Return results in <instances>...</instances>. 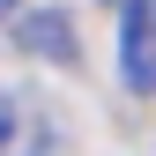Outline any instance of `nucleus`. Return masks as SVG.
<instances>
[{
  "instance_id": "nucleus-1",
  "label": "nucleus",
  "mask_w": 156,
  "mask_h": 156,
  "mask_svg": "<svg viewBox=\"0 0 156 156\" xmlns=\"http://www.w3.org/2000/svg\"><path fill=\"white\" fill-rule=\"evenodd\" d=\"M119 82L156 97V15H119Z\"/></svg>"
},
{
  "instance_id": "nucleus-2",
  "label": "nucleus",
  "mask_w": 156,
  "mask_h": 156,
  "mask_svg": "<svg viewBox=\"0 0 156 156\" xmlns=\"http://www.w3.org/2000/svg\"><path fill=\"white\" fill-rule=\"evenodd\" d=\"M15 45L67 67V60H74V23H67V8H30V15H15Z\"/></svg>"
},
{
  "instance_id": "nucleus-3",
  "label": "nucleus",
  "mask_w": 156,
  "mask_h": 156,
  "mask_svg": "<svg viewBox=\"0 0 156 156\" xmlns=\"http://www.w3.org/2000/svg\"><path fill=\"white\" fill-rule=\"evenodd\" d=\"M0 156H45V119L15 89H0Z\"/></svg>"
},
{
  "instance_id": "nucleus-4",
  "label": "nucleus",
  "mask_w": 156,
  "mask_h": 156,
  "mask_svg": "<svg viewBox=\"0 0 156 156\" xmlns=\"http://www.w3.org/2000/svg\"><path fill=\"white\" fill-rule=\"evenodd\" d=\"M104 8H119V15H156V0H104Z\"/></svg>"
},
{
  "instance_id": "nucleus-5",
  "label": "nucleus",
  "mask_w": 156,
  "mask_h": 156,
  "mask_svg": "<svg viewBox=\"0 0 156 156\" xmlns=\"http://www.w3.org/2000/svg\"><path fill=\"white\" fill-rule=\"evenodd\" d=\"M0 15H15V0H0Z\"/></svg>"
}]
</instances>
